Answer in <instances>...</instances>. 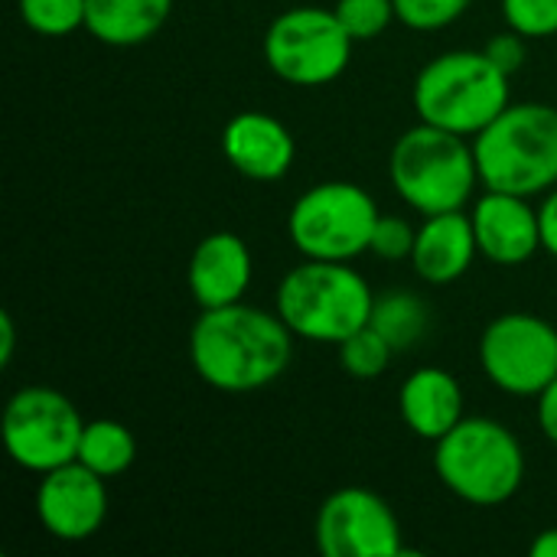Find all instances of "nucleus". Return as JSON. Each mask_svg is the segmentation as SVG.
I'll list each match as a JSON object with an SVG mask.
<instances>
[{
	"mask_svg": "<svg viewBox=\"0 0 557 557\" xmlns=\"http://www.w3.org/2000/svg\"><path fill=\"white\" fill-rule=\"evenodd\" d=\"M196 375L228 395H245L277 382L294 359V333L281 313L248 304L202 310L189 333Z\"/></svg>",
	"mask_w": 557,
	"mask_h": 557,
	"instance_id": "obj_1",
	"label": "nucleus"
},
{
	"mask_svg": "<svg viewBox=\"0 0 557 557\" xmlns=\"http://www.w3.org/2000/svg\"><path fill=\"white\" fill-rule=\"evenodd\" d=\"M509 78L486 49L434 55L414 78V111L424 124L476 137L509 108Z\"/></svg>",
	"mask_w": 557,
	"mask_h": 557,
	"instance_id": "obj_2",
	"label": "nucleus"
},
{
	"mask_svg": "<svg viewBox=\"0 0 557 557\" xmlns=\"http://www.w3.org/2000/svg\"><path fill=\"white\" fill-rule=\"evenodd\" d=\"M480 183L496 193L539 196L557 186V108L509 104L473 137Z\"/></svg>",
	"mask_w": 557,
	"mask_h": 557,
	"instance_id": "obj_3",
	"label": "nucleus"
},
{
	"mask_svg": "<svg viewBox=\"0 0 557 557\" xmlns=\"http://www.w3.org/2000/svg\"><path fill=\"white\" fill-rule=\"evenodd\" d=\"M375 294L349 261H317L290 268L277 284V313L294 336L339 346L372 320Z\"/></svg>",
	"mask_w": 557,
	"mask_h": 557,
	"instance_id": "obj_4",
	"label": "nucleus"
},
{
	"mask_svg": "<svg viewBox=\"0 0 557 557\" xmlns=\"http://www.w3.org/2000/svg\"><path fill=\"white\" fill-rule=\"evenodd\" d=\"M388 176L395 193L421 215L463 209L480 183L473 144H467V137L454 131L424 121L395 140Z\"/></svg>",
	"mask_w": 557,
	"mask_h": 557,
	"instance_id": "obj_5",
	"label": "nucleus"
},
{
	"mask_svg": "<svg viewBox=\"0 0 557 557\" xmlns=\"http://www.w3.org/2000/svg\"><path fill=\"white\" fill-rule=\"evenodd\" d=\"M437 480L470 506L509 503L525 476L519 437L493 418H463L434 444Z\"/></svg>",
	"mask_w": 557,
	"mask_h": 557,
	"instance_id": "obj_6",
	"label": "nucleus"
},
{
	"mask_svg": "<svg viewBox=\"0 0 557 557\" xmlns=\"http://www.w3.org/2000/svg\"><path fill=\"white\" fill-rule=\"evenodd\" d=\"M375 199L346 180L310 186L287 215L290 242L304 258L317 261H352L372 245L379 222Z\"/></svg>",
	"mask_w": 557,
	"mask_h": 557,
	"instance_id": "obj_7",
	"label": "nucleus"
},
{
	"mask_svg": "<svg viewBox=\"0 0 557 557\" xmlns=\"http://www.w3.org/2000/svg\"><path fill=\"white\" fill-rule=\"evenodd\" d=\"M352 36L336 10L294 7L281 13L264 33V59L277 78L300 88L330 85L352 59Z\"/></svg>",
	"mask_w": 557,
	"mask_h": 557,
	"instance_id": "obj_8",
	"label": "nucleus"
},
{
	"mask_svg": "<svg viewBox=\"0 0 557 557\" xmlns=\"http://www.w3.org/2000/svg\"><path fill=\"white\" fill-rule=\"evenodd\" d=\"M82 431L85 421L78 408L62 392L42 385L20 388L7 401L0 421L3 447L10 460L39 476L78 460Z\"/></svg>",
	"mask_w": 557,
	"mask_h": 557,
	"instance_id": "obj_9",
	"label": "nucleus"
},
{
	"mask_svg": "<svg viewBox=\"0 0 557 557\" xmlns=\"http://www.w3.org/2000/svg\"><path fill=\"white\" fill-rule=\"evenodd\" d=\"M486 379L519 398H539L557 379V330L535 313H503L480 336Z\"/></svg>",
	"mask_w": 557,
	"mask_h": 557,
	"instance_id": "obj_10",
	"label": "nucleus"
},
{
	"mask_svg": "<svg viewBox=\"0 0 557 557\" xmlns=\"http://www.w3.org/2000/svg\"><path fill=\"white\" fill-rule=\"evenodd\" d=\"M317 548L326 557H401V525L392 506L362 486L326 496L317 512Z\"/></svg>",
	"mask_w": 557,
	"mask_h": 557,
	"instance_id": "obj_11",
	"label": "nucleus"
},
{
	"mask_svg": "<svg viewBox=\"0 0 557 557\" xmlns=\"http://www.w3.org/2000/svg\"><path fill=\"white\" fill-rule=\"evenodd\" d=\"M39 525L59 542H88L108 519V490L98 473L72 460L42 473L36 490Z\"/></svg>",
	"mask_w": 557,
	"mask_h": 557,
	"instance_id": "obj_12",
	"label": "nucleus"
},
{
	"mask_svg": "<svg viewBox=\"0 0 557 557\" xmlns=\"http://www.w3.org/2000/svg\"><path fill=\"white\" fill-rule=\"evenodd\" d=\"M470 222L480 255L493 264L516 268L542 248L539 212L529 206L525 196L486 189V196L473 202Z\"/></svg>",
	"mask_w": 557,
	"mask_h": 557,
	"instance_id": "obj_13",
	"label": "nucleus"
},
{
	"mask_svg": "<svg viewBox=\"0 0 557 557\" xmlns=\"http://www.w3.org/2000/svg\"><path fill=\"white\" fill-rule=\"evenodd\" d=\"M225 160L248 180L274 183L294 166V137L290 131L264 111H242L222 131Z\"/></svg>",
	"mask_w": 557,
	"mask_h": 557,
	"instance_id": "obj_14",
	"label": "nucleus"
},
{
	"mask_svg": "<svg viewBox=\"0 0 557 557\" xmlns=\"http://www.w3.org/2000/svg\"><path fill=\"white\" fill-rule=\"evenodd\" d=\"M189 294L202 310L238 304L251 284V251L235 232L206 235L189 258Z\"/></svg>",
	"mask_w": 557,
	"mask_h": 557,
	"instance_id": "obj_15",
	"label": "nucleus"
},
{
	"mask_svg": "<svg viewBox=\"0 0 557 557\" xmlns=\"http://www.w3.org/2000/svg\"><path fill=\"white\" fill-rule=\"evenodd\" d=\"M476 255L480 248H476L473 222L470 215H463V209H457L424 219L414 238L411 264L418 277L428 284H454L470 271Z\"/></svg>",
	"mask_w": 557,
	"mask_h": 557,
	"instance_id": "obj_16",
	"label": "nucleus"
},
{
	"mask_svg": "<svg viewBox=\"0 0 557 557\" xmlns=\"http://www.w3.org/2000/svg\"><path fill=\"white\" fill-rule=\"evenodd\" d=\"M398 408L411 434L437 444L463 421V392L450 372L437 366H424L405 379L398 392Z\"/></svg>",
	"mask_w": 557,
	"mask_h": 557,
	"instance_id": "obj_17",
	"label": "nucleus"
},
{
	"mask_svg": "<svg viewBox=\"0 0 557 557\" xmlns=\"http://www.w3.org/2000/svg\"><path fill=\"white\" fill-rule=\"evenodd\" d=\"M173 0H88L85 29L104 46H140L163 29Z\"/></svg>",
	"mask_w": 557,
	"mask_h": 557,
	"instance_id": "obj_18",
	"label": "nucleus"
},
{
	"mask_svg": "<svg viewBox=\"0 0 557 557\" xmlns=\"http://www.w3.org/2000/svg\"><path fill=\"white\" fill-rule=\"evenodd\" d=\"M137 460V441L121 421H88L78 444V463H85L101 480L127 473Z\"/></svg>",
	"mask_w": 557,
	"mask_h": 557,
	"instance_id": "obj_19",
	"label": "nucleus"
},
{
	"mask_svg": "<svg viewBox=\"0 0 557 557\" xmlns=\"http://www.w3.org/2000/svg\"><path fill=\"white\" fill-rule=\"evenodd\" d=\"M428 304L411 290H385L372 304V326L392 343L395 352L411 349L428 333Z\"/></svg>",
	"mask_w": 557,
	"mask_h": 557,
	"instance_id": "obj_20",
	"label": "nucleus"
},
{
	"mask_svg": "<svg viewBox=\"0 0 557 557\" xmlns=\"http://www.w3.org/2000/svg\"><path fill=\"white\" fill-rule=\"evenodd\" d=\"M392 356H395L392 343L372 323H366L362 330H356L352 336L339 343V362L359 382H372L385 375V369L392 366Z\"/></svg>",
	"mask_w": 557,
	"mask_h": 557,
	"instance_id": "obj_21",
	"label": "nucleus"
},
{
	"mask_svg": "<svg viewBox=\"0 0 557 557\" xmlns=\"http://www.w3.org/2000/svg\"><path fill=\"white\" fill-rule=\"evenodd\" d=\"M20 20L39 36H69L85 26L88 0H16Z\"/></svg>",
	"mask_w": 557,
	"mask_h": 557,
	"instance_id": "obj_22",
	"label": "nucleus"
},
{
	"mask_svg": "<svg viewBox=\"0 0 557 557\" xmlns=\"http://www.w3.org/2000/svg\"><path fill=\"white\" fill-rule=\"evenodd\" d=\"M333 10L356 42L382 36L392 26V20L398 16L395 0H336Z\"/></svg>",
	"mask_w": 557,
	"mask_h": 557,
	"instance_id": "obj_23",
	"label": "nucleus"
},
{
	"mask_svg": "<svg viewBox=\"0 0 557 557\" xmlns=\"http://www.w3.org/2000/svg\"><path fill=\"white\" fill-rule=\"evenodd\" d=\"M467 7H470V0H395L398 20L421 33L450 26L454 20H460L467 13Z\"/></svg>",
	"mask_w": 557,
	"mask_h": 557,
	"instance_id": "obj_24",
	"label": "nucleus"
},
{
	"mask_svg": "<svg viewBox=\"0 0 557 557\" xmlns=\"http://www.w3.org/2000/svg\"><path fill=\"white\" fill-rule=\"evenodd\" d=\"M503 16L509 29L525 39H545L557 33V0H503Z\"/></svg>",
	"mask_w": 557,
	"mask_h": 557,
	"instance_id": "obj_25",
	"label": "nucleus"
},
{
	"mask_svg": "<svg viewBox=\"0 0 557 557\" xmlns=\"http://www.w3.org/2000/svg\"><path fill=\"white\" fill-rule=\"evenodd\" d=\"M414 238H418V232L411 228V222H408V219H398V215H379L369 251H372V255H379L382 261H401V258H411V251H414Z\"/></svg>",
	"mask_w": 557,
	"mask_h": 557,
	"instance_id": "obj_26",
	"label": "nucleus"
},
{
	"mask_svg": "<svg viewBox=\"0 0 557 557\" xmlns=\"http://www.w3.org/2000/svg\"><path fill=\"white\" fill-rule=\"evenodd\" d=\"M486 55L503 69V72H519L525 65V36L509 29V33H499L486 42Z\"/></svg>",
	"mask_w": 557,
	"mask_h": 557,
	"instance_id": "obj_27",
	"label": "nucleus"
},
{
	"mask_svg": "<svg viewBox=\"0 0 557 557\" xmlns=\"http://www.w3.org/2000/svg\"><path fill=\"white\" fill-rule=\"evenodd\" d=\"M539 405H535V414H539V428H542V434L552 441L557 447V379L535 398Z\"/></svg>",
	"mask_w": 557,
	"mask_h": 557,
	"instance_id": "obj_28",
	"label": "nucleus"
},
{
	"mask_svg": "<svg viewBox=\"0 0 557 557\" xmlns=\"http://www.w3.org/2000/svg\"><path fill=\"white\" fill-rule=\"evenodd\" d=\"M539 225H542V248L557 258V189L548 193V199L539 209Z\"/></svg>",
	"mask_w": 557,
	"mask_h": 557,
	"instance_id": "obj_29",
	"label": "nucleus"
},
{
	"mask_svg": "<svg viewBox=\"0 0 557 557\" xmlns=\"http://www.w3.org/2000/svg\"><path fill=\"white\" fill-rule=\"evenodd\" d=\"M16 349V326L10 313H0V366H10Z\"/></svg>",
	"mask_w": 557,
	"mask_h": 557,
	"instance_id": "obj_30",
	"label": "nucleus"
},
{
	"mask_svg": "<svg viewBox=\"0 0 557 557\" xmlns=\"http://www.w3.org/2000/svg\"><path fill=\"white\" fill-rule=\"evenodd\" d=\"M532 557H557V529L542 532V535L532 542Z\"/></svg>",
	"mask_w": 557,
	"mask_h": 557,
	"instance_id": "obj_31",
	"label": "nucleus"
}]
</instances>
